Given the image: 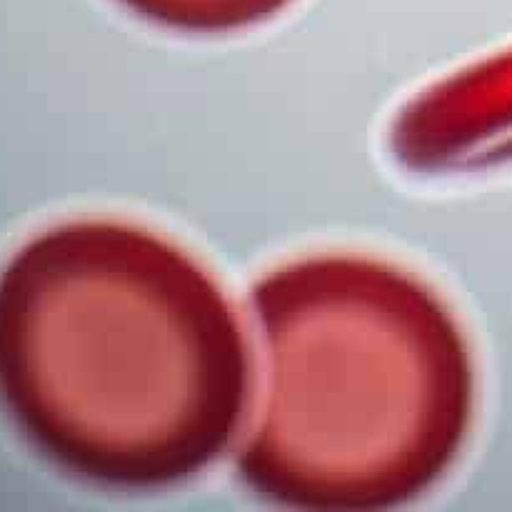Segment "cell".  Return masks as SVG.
Returning a JSON list of instances; mask_svg holds the SVG:
<instances>
[{"label": "cell", "instance_id": "obj_1", "mask_svg": "<svg viewBox=\"0 0 512 512\" xmlns=\"http://www.w3.org/2000/svg\"><path fill=\"white\" fill-rule=\"evenodd\" d=\"M250 350L218 280L125 220H65L0 268V410L58 473L188 483L238 438Z\"/></svg>", "mask_w": 512, "mask_h": 512}, {"label": "cell", "instance_id": "obj_2", "mask_svg": "<svg viewBox=\"0 0 512 512\" xmlns=\"http://www.w3.org/2000/svg\"><path fill=\"white\" fill-rule=\"evenodd\" d=\"M260 400L238 458L275 505L378 512L450 473L475 418L458 318L408 270L368 255L293 260L250 293Z\"/></svg>", "mask_w": 512, "mask_h": 512}, {"label": "cell", "instance_id": "obj_3", "mask_svg": "<svg viewBox=\"0 0 512 512\" xmlns=\"http://www.w3.org/2000/svg\"><path fill=\"white\" fill-rule=\"evenodd\" d=\"M450 113L460 118L465 148L488 155H512V50L455 80Z\"/></svg>", "mask_w": 512, "mask_h": 512}, {"label": "cell", "instance_id": "obj_4", "mask_svg": "<svg viewBox=\"0 0 512 512\" xmlns=\"http://www.w3.org/2000/svg\"><path fill=\"white\" fill-rule=\"evenodd\" d=\"M138 18L188 35H225L283 13L293 0H118Z\"/></svg>", "mask_w": 512, "mask_h": 512}]
</instances>
